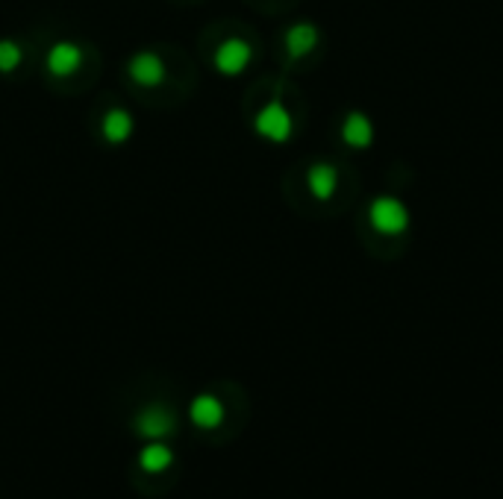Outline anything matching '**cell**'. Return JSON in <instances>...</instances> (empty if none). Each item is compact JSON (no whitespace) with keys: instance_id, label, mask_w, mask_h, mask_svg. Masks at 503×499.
<instances>
[{"instance_id":"ba28073f","label":"cell","mask_w":503,"mask_h":499,"mask_svg":"<svg viewBox=\"0 0 503 499\" xmlns=\"http://www.w3.org/2000/svg\"><path fill=\"white\" fill-rule=\"evenodd\" d=\"M307 188L309 194L315 200H321V203H327V200L336 197V188H338V171L333 168L330 162H315L309 174H307Z\"/></svg>"},{"instance_id":"3957f363","label":"cell","mask_w":503,"mask_h":499,"mask_svg":"<svg viewBox=\"0 0 503 499\" xmlns=\"http://www.w3.org/2000/svg\"><path fill=\"white\" fill-rule=\"evenodd\" d=\"M253 129H256V136H262L265 141H271V145H286L291 133H295V121H291V112L283 103L271 100L256 112Z\"/></svg>"},{"instance_id":"52a82bcc","label":"cell","mask_w":503,"mask_h":499,"mask_svg":"<svg viewBox=\"0 0 503 499\" xmlns=\"http://www.w3.org/2000/svg\"><path fill=\"white\" fill-rule=\"evenodd\" d=\"M224 402H221L218 394H197L192 402H189V418L197 429H218L221 423H224Z\"/></svg>"},{"instance_id":"4fadbf2b","label":"cell","mask_w":503,"mask_h":499,"mask_svg":"<svg viewBox=\"0 0 503 499\" xmlns=\"http://www.w3.org/2000/svg\"><path fill=\"white\" fill-rule=\"evenodd\" d=\"M21 59H24V51H21L18 42L0 39V74H13V71L21 65Z\"/></svg>"},{"instance_id":"8fae6325","label":"cell","mask_w":503,"mask_h":499,"mask_svg":"<svg viewBox=\"0 0 503 499\" xmlns=\"http://www.w3.org/2000/svg\"><path fill=\"white\" fill-rule=\"evenodd\" d=\"M100 133L109 145H127L136 133V121L127 109H109L100 121Z\"/></svg>"},{"instance_id":"7a4b0ae2","label":"cell","mask_w":503,"mask_h":499,"mask_svg":"<svg viewBox=\"0 0 503 499\" xmlns=\"http://www.w3.org/2000/svg\"><path fill=\"white\" fill-rule=\"evenodd\" d=\"M368 223L374 232L394 239V235H403L409 230V209L397 197L383 194L368 206Z\"/></svg>"},{"instance_id":"9c48e42d","label":"cell","mask_w":503,"mask_h":499,"mask_svg":"<svg viewBox=\"0 0 503 499\" xmlns=\"http://www.w3.org/2000/svg\"><path fill=\"white\" fill-rule=\"evenodd\" d=\"M342 141L354 150H365L374 145V124L365 112H350L342 121Z\"/></svg>"},{"instance_id":"8992f818","label":"cell","mask_w":503,"mask_h":499,"mask_svg":"<svg viewBox=\"0 0 503 499\" xmlns=\"http://www.w3.org/2000/svg\"><path fill=\"white\" fill-rule=\"evenodd\" d=\"M127 74L136 82V86L142 89H159L162 82H166V62H162V56L154 51H142L136 53L130 62H127Z\"/></svg>"},{"instance_id":"6da1fadb","label":"cell","mask_w":503,"mask_h":499,"mask_svg":"<svg viewBox=\"0 0 503 499\" xmlns=\"http://www.w3.org/2000/svg\"><path fill=\"white\" fill-rule=\"evenodd\" d=\"M133 432L145 441H168L177 432V411L166 402H147L133 414Z\"/></svg>"},{"instance_id":"5b68a950","label":"cell","mask_w":503,"mask_h":499,"mask_svg":"<svg viewBox=\"0 0 503 499\" xmlns=\"http://www.w3.org/2000/svg\"><path fill=\"white\" fill-rule=\"evenodd\" d=\"M83 62H86V51L77 42H68V39L53 42L48 56H44V68H48L53 77H71L83 68Z\"/></svg>"},{"instance_id":"30bf717a","label":"cell","mask_w":503,"mask_h":499,"mask_svg":"<svg viewBox=\"0 0 503 499\" xmlns=\"http://www.w3.org/2000/svg\"><path fill=\"white\" fill-rule=\"evenodd\" d=\"M318 27L309 21H298V24H291V27L286 30V51L291 59H303V56H309L315 51V44H318Z\"/></svg>"},{"instance_id":"277c9868","label":"cell","mask_w":503,"mask_h":499,"mask_svg":"<svg viewBox=\"0 0 503 499\" xmlns=\"http://www.w3.org/2000/svg\"><path fill=\"white\" fill-rule=\"evenodd\" d=\"M213 62H215V71L221 77H242L253 62V47L244 39H236V35H233V39H224L215 47Z\"/></svg>"},{"instance_id":"7c38bea8","label":"cell","mask_w":503,"mask_h":499,"mask_svg":"<svg viewBox=\"0 0 503 499\" xmlns=\"http://www.w3.org/2000/svg\"><path fill=\"white\" fill-rule=\"evenodd\" d=\"M136 461L145 473H162L174 465V449L166 441H147L142 449H138Z\"/></svg>"}]
</instances>
